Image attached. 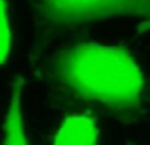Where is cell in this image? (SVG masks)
<instances>
[{"label":"cell","instance_id":"6da1fadb","mask_svg":"<svg viewBox=\"0 0 150 145\" xmlns=\"http://www.w3.org/2000/svg\"><path fill=\"white\" fill-rule=\"evenodd\" d=\"M47 78L69 99L98 106L121 116L142 111L146 78L132 53L117 45L79 41L58 49Z\"/></svg>","mask_w":150,"mask_h":145},{"label":"cell","instance_id":"5b68a950","mask_svg":"<svg viewBox=\"0 0 150 145\" xmlns=\"http://www.w3.org/2000/svg\"><path fill=\"white\" fill-rule=\"evenodd\" d=\"M12 49V29L7 0H0V66L4 65Z\"/></svg>","mask_w":150,"mask_h":145},{"label":"cell","instance_id":"277c9868","mask_svg":"<svg viewBox=\"0 0 150 145\" xmlns=\"http://www.w3.org/2000/svg\"><path fill=\"white\" fill-rule=\"evenodd\" d=\"M24 79L17 78L13 83L9 103L7 107L3 124V143L5 144H26L29 143L23 115V90Z\"/></svg>","mask_w":150,"mask_h":145},{"label":"cell","instance_id":"7a4b0ae2","mask_svg":"<svg viewBox=\"0 0 150 145\" xmlns=\"http://www.w3.org/2000/svg\"><path fill=\"white\" fill-rule=\"evenodd\" d=\"M45 28L59 29L111 18L148 17L150 0H28Z\"/></svg>","mask_w":150,"mask_h":145},{"label":"cell","instance_id":"3957f363","mask_svg":"<svg viewBox=\"0 0 150 145\" xmlns=\"http://www.w3.org/2000/svg\"><path fill=\"white\" fill-rule=\"evenodd\" d=\"M98 140V124L87 114H71L66 116L52 137L54 144H95Z\"/></svg>","mask_w":150,"mask_h":145}]
</instances>
